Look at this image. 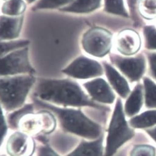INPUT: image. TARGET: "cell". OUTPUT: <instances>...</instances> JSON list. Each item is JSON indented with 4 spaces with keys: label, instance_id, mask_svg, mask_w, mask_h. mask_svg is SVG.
I'll list each match as a JSON object with an SVG mask.
<instances>
[{
    "label": "cell",
    "instance_id": "obj_1",
    "mask_svg": "<svg viewBox=\"0 0 156 156\" xmlns=\"http://www.w3.org/2000/svg\"><path fill=\"white\" fill-rule=\"evenodd\" d=\"M34 97L60 107L105 109L94 101L76 82L67 79L41 80L36 87Z\"/></svg>",
    "mask_w": 156,
    "mask_h": 156
},
{
    "label": "cell",
    "instance_id": "obj_2",
    "mask_svg": "<svg viewBox=\"0 0 156 156\" xmlns=\"http://www.w3.org/2000/svg\"><path fill=\"white\" fill-rule=\"evenodd\" d=\"M36 110L47 109L56 117L62 131L81 139L94 140L101 136V127L91 120L81 108L57 106L33 98Z\"/></svg>",
    "mask_w": 156,
    "mask_h": 156
},
{
    "label": "cell",
    "instance_id": "obj_3",
    "mask_svg": "<svg viewBox=\"0 0 156 156\" xmlns=\"http://www.w3.org/2000/svg\"><path fill=\"white\" fill-rule=\"evenodd\" d=\"M36 81L32 74L0 78V104L6 113L23 106Z\"/></svg>",
    "mask_w": 156,
    "mask_h": 156
},
{
    "label": "cell",
    "instance_id": "obj_4",
    "mask_svg": "<svg viewBox=\"0 0 156 156\" xmlns=\"http://www.w3.org/2000/svg\"><path fill=\"white\" fill-rule=\"evenodd\" d=\"M108 132L104 156H112L119 147L134 136V131L126 121L120 99L117 100Z\"/></svg>",
    "mask_w": 156,
    "mask_h": 156
},
{
    "label": "cell",
    "instance_id": "obj_5",
    "mask_svg": "<svg viewBox=\"0 0 156 156\" xmlns=\"http://www.w3.org/2000/svg\"><path fill=\"white\" fill-rule=\"evenodd\" d=\"M58 126L55 115L47 109H38L23 115L18 123V130L33 137L49 135Z\"/></svg>",
    "mask_w": 156,
    "mask_h": 156
},
{
    "label": "cell",
    "instance_id": "obj_6",
    "mask_svg": "<svg viewBox=\"0 0 156 156\" xmlns=\"http://www.w3.org/2000/svg\"><path fill=\"white\" fill-rule=\"evenodd\" d=\"M112 34L101 27H92L83 35L82 46L88 54L103 57L109 54L112 46Z\"/></svg>",
    "mask_w": 156,
    "mask_h": 156
},
{
    "label": "cell",
    "instance_id": "obj_7",
    "mask_svg": "<svg viewBox=\"0 0 156 156\" xmlns=\"http://www.w3.org/2000/svg\"><path fill=\"white\" fill-rule=\"evenodd\" d=\"M35 73L28 58V49L25 47L14 51L0 58V76Z\"/></svg>",
    "mask_w": 156,
    "mask_h": 156
},
{
    "label": "cell",
    "instance_id": "obj_8",
    "mask_svg": "<svg viewBox=\"0 0 156 156\" xmlns=\"http://www.w3.org/2000/svg\"><path fill=\"white\" fill-rule=\"evenodd\" d=\"M6 152L8 156H33L37 143L34 137L21 131H14L7 138Z\"/></svg>",
    "mask_w": 156,
    "mask_h": 156
},
{
    "label": "cell",
    "instance_id": "obj_9",
    "mask_svg": "<svg viewBox=\"0 0 156 156\" xmlns=\"http://www.w3.org/2000/svg\"><path fill=\"white\" fill-rule=\"evenodd\" d=\"M62 72L76 79L86 80L102 75L103 69L98 62L80 56L63 69Z\"/></svg>",
    "mask_w": 156,
    "mask_h": 156
},
{
    "label": "cell",
    "instance_id": "obj_10",
    "mask_svg": "<svg viewBox=\"0 0 156 156\" xmlns=\"http://www.w3.org/2000/svg\"><path fill=\"white\" fill-rule=\"evenodd\" d=\"M110 58L113 64L128 78L130 82L139 81L145 72L146 60L143 54L134 57H124L112 54Z\"/></svg>",
    "mask_w": 156,
    "mask_h": 156
},
{
    "label": "cell",
    "instance_id": "obj_11",
    "mask_svg": "<svg viewBox=\"0 0 156 156\" xmlns=\"http://www.w3.org/2000/svg\"><path fill=\"white\" fill-rule=\"evenodd\" d=\"M90 98L94 101L102 103H112L115 95L109 84L101 78L88 81L83 84Z\"/></svg>",
    "mask_w": 156,
    "mask_h": 156
},
{
    "label": "cell",
    "instance_id": "obj_12",
    "mask_svg": "<svg viewBox=\"0 0 156 156\" xmlns=\"http://www.w3.org/2000/svg\"><path fill=\"white\" fill-rule=\"evenodd\" d=\"M141 38L135 30L127 29L121 31L116 40V48L125 55L135 54L140 49Z\"/></svg>",
    "mask_w": 156,
    "mask_h": 156
},
{
    "label": "cell",
    "instance_id": "obj_13",
    "mask_svg": "<svg viewBox=\"0 0 156 156\" xmlns=\"http://www.w3.org/2000/svg\"><path fill=\"white\" fill-rule=\"evenodd\" d=\"M103 143V135L94 140L81 139L65 156H104Z\"/></svg>",
    "mask_w": 156,
    "mask_h": 156
},
{
    "label": "cell",
    "instance_id": "obj_14",
    "mask_svg": "<svg viewBox=\"0 0 156 156\" xmlns=\"http://www.w3.org/2000/svg\"><path fill=\"white\" fill-rule=\"evenodd\" d=\"M23 16L17 17L0 16V41L17 38L21 31Z\"/></svg>",
    "mask_w": 156,
    "mask_h": 156
},
{
    "label": "cell",
    "instance_id": "obj_15",
    "mask_svg": "<svg viewBox=\"0 0 156 156\" xmlns=\"http://www.w3.org/2000/svg\"><path fill=\"white\" fill-rule=\"evenodd\" d=\"M103 66L106 77L112 87L121 97L124 98H126L130 91L126 80L108 63L103 62Z\"/></svg>",
    "mask_w": 156,
    "mask_h": 156
},
{
    "label": "cell",
    "instance_id": "obj_16",
    "mask_svg": "<svg viewBox=\"0 0 156 156\" xmlns=\"http://www.w3.org/2000/svg\"><path fill=\"white\" fill-rule=\"evenodd\" d=\"M101 0H74L68 6L60 9V11L72 13H89L101 6Z\"/></svg>",
    "mask_w": 156,
    "mask_h": 156
},
{
    "label": "cell",
    "instance_id": "obj_17",
    "mask_svg": "<svg viewBox=\"0 0 156 156\" xmlns=\"http://www.w3.org/2000/svg\"><path fill=\"white\" fill-rule=\"evenodd\" d=\"M34 103H27L13 111L6 113V120L9 130L12 132L18 130V123L23 115L36 111Z\"/></svg>",
    "mask_w": 156,
    "mask_h": 156
},
{
    "label": "cell",
    "instance_id": "obj_18",
    "mask_svg": "<svg viewBox=\"0 0 156 156\" xmlns=\"http://www.w3.org/2000/svg\"><path fill=\"white\" fill-rule=\"evenodd\" d=\"M143 103V86L141 84H138L130 97L127 99L125 110L129 116H132L138 113L140 110Z\"/></svg>",
    "mask_w": 156,
    "mask_h": 156
},
{
    "label": "cell",
    "instance_id": "obj_19",
    "mask_svg": "<svg viewBox=\"0 0 156 156\" xmlns=\"http://www.w3.org/2000/svg\"><path fill=\"white\" fill-rule=\"evenodd\" d=\"M156 124V110L146 111L135 117L130 121V124L134 128L143 129Z\"/></svg>",
    "mask_w": 156,
    "mask_h": 156
},
{
    "label": "cell",
    "instance_id": "obj_20",
    "mask_svg": "<svg viewBox=\"0 0 156 156\" xmlns=\"http://www.w3.org/2000/svg\"><path fill=\"white\" fill-rule=\"evenodd\" d=\"M26 9V5L23 0H9L4 3L2 12L11 17L22 16Z\"/></svg>",
    "mask_w": 156,
    "mask_h": 156
},
{
    "label": "cell",
    "instance_id": "obj_21",
    "mask_svg": "<svg viewBox=\"0 0 156 156\" xmlns=\"http://www.w3.org/2000/svg\"><path fill=\"white\" fill-rule=\"evenodd\" d=\"M45 135H38L35 138L39 142L37 144L36 156H62L49 143Z\"/></svg>",
    "mask_w": 156,
    "mask_h": 156
},
{
    "label": "cell",
    "instance_id": "obj_22",
    "mask_svg": "<svg viewBox=\"0 0 156 156\" xmlns=\"http://www.w3.org/2000/svg\"><path fill=\"white\" fill-rule=\"evenodd\" d=\"M138 12L140 16L147 20L156 17V0H140L138 4Z\"/></svg>",
    "mask_w": 156,
    "mask_h": 156
},
{
    "label": "cell",
    "instance_id": "obj_23",
    "mask_svg": "<svg viewBox=\"0 0 156 156\" xmlns=\"http://www.w3.org/2000/svg\"><path fill=\"white\" fill-rule=\"evenodd\" d=\"M145 89V103L147 108H156V84L149 78L143 79Z\"/></svg>",
    "mask_w": 156,
    "mask_h": 156
},
{
    "label": "cell",
    "instance_id": "obj_24",
    "mask_svg": "<svg viewBox=\"0 0 156 156\" xmlns=\"http://www.w3.org/2000/svg\"><path fill=\"white\" fill-rule=\"evenodd\" d=\"M30 41L27 40L0 42V58L17 49L27 47Z\"/></svg>",
    "mask_w": 156,
    "mask_h": 156
},
{
    "label": "cell",
    "instance_id": "obj_25",
    "mask_svg": "<svg viewBox=\"0 0 156 156\" xmlns=\"http://www.w3.org/2000/svg\"><path fill=\"white\" fill-rule=\"evenodd\" d=\"M105 11L106 12L128 17L123 0H105Z\"/></svg>",
    "mask_w": 156,
    "mask_h": 156
},
{
    "label": "cell",
    "instance_id": "obj_26",
    "mask_svg": "<svg viewBox=\"0 0 156 156\" xmlns=\"http://www.w3.org/2000/svg\"><path fill=\"white\" fill-rule=\"evenodd\" d=\"M73 0H39L38 2L34 6L33 10L55 9L72 3Z\"/></svg>",
    "mask_w": 156,
    "mask_h": 156
},
{
    "label": "cell",
    "instance_id": "obj_27",
    "mask_svg": "<svg viewBox=\"0 0 156 156\" xmlns=\"http://www.w3.org/2000/svg\"><path fill=\"white\" fill-rule=\"evenodd\" d=\"M144 46L148 50H156V28L153 25L144 27Z\"/></svg>",
    "mask_w": 156,
    "mask_h": 156
},
{
    "label": "cell",
    "instance_id": "obj_28",
    "mask_svg": "<svg viewBox=\"0 0 156 156\" xmlns=\"http://www.w3.org/2000/svg\"><path fill=\"white\" fill-rule=\"evenodd\" d=\"M130 14L132 18L135 26L140 27L142 26L143 22L141 20L138 12V4L140 0H127Z\"/></svg>",
    "mask_w": 156,
    "mask_h": 156
},
{
    "label": "cell",
    "instance_id": "obj_29",
    "mask_svg": "<svg viewBox=\"0 0 156 156\" xmlns=\"http://www.w3.org/2000/svg\"><path fill=\"white\" fill-rule=\"evenodd\" d=\"M9 128L6 120V116L5 111L0 104V149L5 141Z\"/></svg>",
    "mask_w": 156,
    "mask_h": 156
},
{
    "label": "cell",
    "instance_id": "obj_30",
    "mask_svg": "<svg viewBox=\"0 0 156 156\" xmlns=\"http://www.w3.org/2000/svg\"><path fill=\"white\" fill-rule=\"evenodd\" d=\"M131 156H155V149L148 145L136 146L132 150Z\"/></svg>",
    "mask_w": 156,
    "mask_h": 156
},
{
    "label": "cell",
    "instance_id": "obj_31",
    "mask_svg": "<svg viewBox=\"0 0 156 156\" xmlns=\"http://www.w3.org/2000/svg\"><path fill=\"white\" fill-rule=\"evenodd\" d=\"M151 76L156 80V52L147 53Z\"/></svg>",
    "mask_w": 156,
    "mask_h": 156
},
{
    "label": "cell",
    "instance_id": "obj_32",
    "mask_svg": "<svg viewBox=\"0 0 156 156\" xmlns=\"http://www.w3.org/2000/svg\"><path fill=\"white\" fill-rule=\"evenodd\" d=\"M147 132L156 141V127L153 129L147 130Z\"/></svg>",
    "mask_w": 156,
    "mask_h": 156
},
{
    "label": "cell",
    "instance_id": "obj_33",
    "mask_svg": "<svg viewBox=\"0 0 156 156\" xmlns=\"http://www.w3.org/2000/svg\"><path fill=\"white\" fill-rule=\"evenodd\" d=\"M26 1L28 3H33L35 0H26Z\"/></svg>",
    "mask_w": 156,
    "mask_h": 156
},
{
    "label": "cell",
    "instance_id": "obj_34",
    "mask_svg": "<svg viewBox=\"0 0 156 156\" xmlns=\"http://www.w3.org/2000/svg\"><path fill=\"white\" fill-rule=\"evenodd\" d=\"M0 156H8L6 154H0Z\"/></svg>",
    "mask_w": 156,
    "mask_h": 156
}]
</instances>
